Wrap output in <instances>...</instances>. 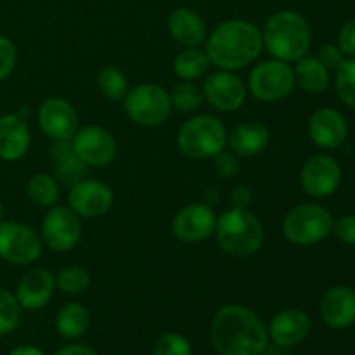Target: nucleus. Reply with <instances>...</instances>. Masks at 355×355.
Masks as SVG:
<instances>
[{
  "instance_id": "1",
  "label": "nucleus",
  "mask_w": 355,
  "mask_h": 355,
  "mask_svg": "<svg viewBox=\"0 0 355 355\" xmlns=\"http://www.w3.org/2000/svg\"><path fill=\"white\" fill-rule=\"evenodd\" d=\"M211 343L218 355H262L269 333L262 319L245 305H225L211 321Z\"/></svg>"
},
{
  "instance_id": "2",
  "label": "nucleus",
  "mask_w": 355,
  "mask_h": 355,
  "mask_svg": "<svg viewBox=\"0 0 355 355\" xmlns=\"http://www.w3.org/2000/svg\"><path fill=\"white\" fill-rule=\"evenodd\" d=\"M263 49L262 31L243 19L224 21L207 40V54L211 64L234 71L255 61Z\"/></svg>"
},
{
  "instance_id": "3",
  "label": "nucleus",
  "mask_w": 355,
  "mask_h": 355,
  "mask_svg": "<svg viewBox=\"0 0 355 355\" xmlns=\"http://www.w3.org/2000/svg\"><path fill=\"white\" fill-rule=\"evenodd\" d=\"M311 26L302 14L279 10L269 17L262 31L267 51L284 62L298 61L311 47Z\"/></svg>"
},
{
  "instance_id": "4",
  "label": "nucleus",
  "mask_w": 355,
  "mask_h": 355,
  "mask_svg": "<svg viewBox=\"0 0 355 355\" xmlns=\"http://www.w3.org/2000/svg\"><path fill=\"white\" fill-rule=\"evenodd\" d=\"M217 243L225 253L236 259L252 257L262 248L263 227L248 208H231L217 218L215 225Z\"/></svg>"
},
{
  "instance_id": "5",
  "label": "nucleus",
  "mask_w": 355,
  "mask_h": 355,
  "mask_svg": "<svg viewBox=\"0 0 355 355\" xmlns=\"http://www.w3.org/2000/svg\"><path fill=\"white\" fill-rule=\"evenodd\" d=\"M179 149L193 159L214 158L224 151L227 144V132L220 120L210 114H200L180 127L177 135Z\"/></svg>"
},
{
  "instance_id": "6",
  "label": "nucleus",
  "mask_w": 355,
  "mask_h": 355,
  "mask_svg": "<svg viewBox=\"0 0 355 355\" xmlns=\"http://www.w3.org/2000/svg\"><path fill=\"white\" fill-rule=\"evenodd\" d=\"M333 217L319 205H300L286 214L283 220V234L293 245L311 246L321 243L333 231Z\"/></svg>"
},
{
  "instance_id": "7",
  "label": "nucleus",
  "mask_w": 355,
  "mask_h": 355,
  "mask_svg": "<svg viewBox=\"0 0 355 355\" xmlns=\"http://www.w3.org/2000/svg\"><path fill=\"white\" fill-rule=\"evenodd\" d=\"M123 106L128 118L142 127L165 123L173 110L170 94L155 83H142L128 90L123 97Z\"/></svg>"
},
{
  "instance_id": "8",
  "label": "nucleus",
  "mask_w": 355,
  "mask_h": 355,
  "mask_svg": "<svg viewBox=\"0 0 355 355\" xmlns=\"http://www.w3.org/2000/svg\"><path fill=\"white\" fill-rule=\"evenodd\" d=\"M295 71L288 62L272 59L263 61L252 69L248 76V89L259 101L274 103L290 96L295 89Z\"/></svg>"
},
{
  "instance_id": "9",
  "label": "nucleus",
  "mask_w": 355,
  "mask_h": 355,
  "mask_svg": "<svg viewBox=\"0 0 355 355\" xmlns=\"http://www.w3.org/2000/svg\"><path fill=\"white\" fill-rule=\"evenodd\" d=\"M40 253L42 241L33 229L17 222H0V259L14 266H28Z\"/></svg>"
},
{
  "instance_id": "10",
  "label": "nucleus",
  "mask_w": 355,
  "mask_h": 355,
  "mask_svg": "<svg viewBox=\"0 0 355 355\" xmlns=\"http://www.w3.org/2000/svg\"><path fill=\"white\" fill-rule=\"evenodd\" d=\"M71 146L87 166H106L116 156V141L113 134L97 125H87L76 130L71 137Z\"/></svg>"
},
{
  "instance_id": "11",
  "label": "nucleus",
  "mask_w": 355,
  "mask_h": 355,
  "mask_svg": "<svg viewBox=\"0 0 355 355\" xmlns=\"http://www.w3.org/2000/svg\"><path fill=\"white\" fill-rule=\"evenodd\" d=\"M82 236L80 217L69 207H51L42 222V238L54 252H69Z\"/></svg>"
},
{
  "instance_id": "12",
  "label": "nucleus",
  "mask_w": 355,
  "mask_h": 355,
  "mask_svg": "<svg viewBox=\"0 0 355 355\" xmlns=\"http://www.w3.org/2000/svg\"><path fill=\"white\" fill-rule=\"evenodd\" d=\"M342 170L335 158L328 155H315L305 162L300 172V184L312 198H328L338 189Z\"/></svg>"
},
{
  "instance_id": "13",
  "label": "nucleus",
  "mask_w": 355,
  "mask_h": 355,
  "mask_svg": "<svg viewBox=\"0 0 355 355\" xmlns=\"http://www.w3.org/2000/svg\"><path fill=\"white\" fill-rule=\"evenodd\" d=\"M217 217L207 203H191L173 217L172 232L184 243H200L215 232Z\"/></svg>"
},
{
  "instance_id": "14",
  "label": "nucleus",
  "mask_w": 355,
  "mask_h": 355,
  "mask_svg": "<svg viewBox=\"0 0 355 355\" xmlns=\"http://www.w3.org/2000/svg\"><path fill=\"white\" fill-rule=\"evenodd\" d=\"M38 123L52 141H69L78 130V114L68 101L51 97L38 107Z\"/></svg>"
},
{
  "instance_id": "15",
  "label": "nucleus",
  "mask_w": 355,
  "mask_h": 355,
  "mask_svg": "<svg viewBox=\"0 0 355 355\" xmlns=\"http://www.w3.org/2000/svg\"><path fill=\"white\" fill-rule=\"evenodd\" d=\"M203 96L215 110L236 111L245 104L246 85L234 73L222 69L205 80Z\"/></svg>"
},
{
  "instance_id": "16",
  "label": "nucleus",
  "mask_w": 355,
  "mask_h": 355,
  "mask_svg": "<svg viewBox=\"0 0 355 355\" xmlns=\"http://www.w3.org/2000/svg\"><path fill=\"white\" fill-rule=\"evenodd\" d=\"M68 203L78 217H101L113 205V191L99 180L83 179L71 186Z\"/></svg>"
},
{
  "instance_id": "17",
  "label": "nucleus",
  "mask_w": 355,
  "mask_h": 355,
  "mask_svg": "<svg viewBox=\"0 0 355 355\" xmlns=\"http://www.w3.org/2000/svg\"><path fill=\"white\" fill-rule=\"evenodd\" d=\"M55 290V277L44 267L30 270L21 277L16 288V300L26 311H38L45 307Z\"/></svg>"
},
{
  "instance_id": "18",
  "label": "nucleus",
  "mask_w": 355,
  "mask_h": 355,
  "mask_svg": "<svg viewBox=\"0 0 355 355\" xmlns=\"http://www.w3.org/2000/svg\"><path fill=\"white\" fill-rule=\"evenodd\" d=\"M311 331V319L300 309H286L276 314L270 321L267 333L279 347H295L307 338Z\"/></svg>"
},
{
  "instance_id": "19",
  "label": "nucleus",
  "mask_w": 355,
  "mask_h": 355,
  "mask_svg": "<svg viewBox=\"0 0 355 355\" xmlns=\"http://www.w3.org/2000/svg\"><path fill=\"white\" fill-rule=\"evenodd\" d=\"M309 135L319 148L335 149L345 141L347 121L336 110L322 107L318 110L309 120Z\"/></svg>"
},
{
  "instance_id": "20",
  "label": "nucleus",
  "mask_w": 355,
  "mask_h": 355,
  "mask_svg": "<svg viewBox=\"0 0 355 355\" xmlns=\"http://www.w3.org/2000/svg\"><path fill=\"white\" fill-rule=\"evenodd\" d=\"M321 315L329 328L345 329L355 322V291L349 286H335L321 300Z\"/></svg>"
},
{
  "instance_id": "21",
  "label": "nucleus",
  "mask_w": 355,
  "mask_h": 355,
  "mask_svg": "<svg viewBox=\"0 0 355 355\" xmlns=\"http://www.w3.org/2000/svg\"><path fill=\"white\" fill-rule=\"evenodd\" d=\"M30 127L17 113L0 116V158L17 162L30 148Z\"/></svg>"
},
{
  "instance_id": "22",
  "label": "nucleus",
  "mask_w": 355,
  "mask_h": 355,
  "mask_svg": "<svg viewBox=\"0 0 355 355\" xmlns=\"http://www.w3.org/2000/svg\"><path fill=\"white\" fill-rule=\"evenodd\" d=\"M270 134L259 121H245L227 134V144L236 156H257L269 146Z\"/></svg>"
},
{
  "instance_id": "23",
  "label": "nucleus",
  "mask_w": 355,
  "mask_h": 355,
  "mask_svg": "<svg viewBox=\"0 0 355 355\" xmlns=\"http://www.w3.org/2000/svg\"><path fill=\"white\" fill-rule=\"evenodd\" d=\"M168 31L179 44L198 47L207 38V26L198 12L187 7H177L168 16Z\"/></svg>"
},
{
  "instance_id": "24",
  "label": "nucleus",
  "mask_w": 355,
  "mask_h": 355,
  "mask_svg": "<svg viewBox=\"0 0 355 355\" xmlns=\"http://www.w3.org/2000/svg\"><path fill=\"white\" fill-rule=\"evenodd\" d=\"M49 155L54 162L55 180H59L62 186H75L87 175V165L73 151L71 139L69 141H54Z\"/></svg>"
},
{
  "instance_id": "25",
  "label": "nucleus",
  "mask_w": 355,
  "mask_h": 355,
  "mask_svg": "<svg viewBox=\"0 0 355 355\" xmlns=\"http://www.w3.org/2000/svg\"><path fill=\"white\" fill-rule=\"evenodd\" d=\"M295 82L311 94H321L329 85V71L318 58H302L297 61Z\"/></svg>"
},
{
  "instance_id": "26",
  "label": "nucleus",
  "mask_w": 355,
  "mask_h": 355,
  "mask_svg": "<svg viewBox=\"0 0 355 355\" xmlns=\"http://www.w3.org/2000/svg\"><path fill=\"white\" fill-rule=\"evenodd\" d=\"M90 326V314L82 304H68L58 312L55 328L62 338H80Z\"/></svg>"
},
{
  "instance_id": "27",
  "label": "nucleus",
  "mask_w": 355,
  "mask_h": 355,
  "mask_svg": "<svg viewBox=\"0 0 355 355\" xmlns=\"http://www.w3.org/2000/svg\"><path fill=\"white\" fill-rule=\"evenodd\" d=\"M210 64L211 62L207 51H201L198 47H187L173 59V73L184 82H191V80L201 78L208 71Z\"/></svg>"
},
{
  "instance_id": "28",
  "label": "nucleus",
  "mask_w": 355,
  "mask_h": 355,
  "mask_svg": "<svg viewBox=\"0 0 355 355\" xmlns=\"http://www.w3.org/2000/svg\"><path fill=\"white\" fill-rule=\"evenodd\" d=\"M28 198L40 207H54L59 200V184L49 173H35L26 184Z\"/></svg>"
},
{
  "instance_id": "29",
  "label": "nucleus",
  "mask_w": 355,
  "mask_h": 355,
  "mask_svg": "<svg viewBox=\"0 0 355 355\" xmlns=\"http://www.w3.org/2000/svg\"><path fill=\"white\" fill-rule=\"evenodd\" d=\"M97 89L110 101H121L128 92V82L116 66H104L97 75Z\"/></svg>"
},
{
  "instance_id": "30",
  "label": "nucleus",
  "mask_w": 355,
  "mask_h": 355,
  "mask_svg": "<svg viewBox=\"0 0 355 355\" xmlns=\"http://www.w3.org/2000/svg\"><path fill=\"white\" fill-rule=\"evenodd\" d=\"M168 94L173 110L182 111V113H189V111L198 110L205 101L203 90L198 85H194L193 82L177 83L172 89V92Z\"/></svg>"
},
{
  "instance_id": "31",
  "label": "nucleus",
  "mask_w": 355,
  "mask_h": 355,
  "mask_svg": "<svg viewBox=\"0 0 355 355\" xmlns=\"http://www.w3.org/2000/svg\"><path fill=\"white\" fill-rule=\"evenodd\" d=\"M90 274L89 270L83 269V267L71 266L62 269L61 272L55 277V286L61 291L69 295H78L83 293L87 288L90 286Z\"/></svg>"
},
{
  "instance_id": "32",
  "label": "nucleus",
  "mask_w": 355,
  "mask_h": 355,
  "mask_svg": "<svg viewBox=\"0 0 355 355\" xmlns=\"http://www.w3.org/2000/svg\"><path fill=\"white\" fill-rule=\"evenodd\" d=\"M21 318V307L10 291L0 288V336L7 335L17 326Z\"/></svg>"
},
{
  "instance_id": "33",
  "label": "nucleus",
  "mask_w": 355,
  "mask_h": 355,
  "mask_svg": "<svg viewBox=\"0 0 355 355\" xmlns=\"http://www.w3.org/2000/svg\"><path fill=\"white\" fill-rule=\"evenodd\" d=\"M336 90L340 99L355 110V58L343 61L336 71Z\"/></svg>"
},
{
  "instance_id": "34",
  "label": "nucleus",
  "mask_w": 355,
  "mask_h": 355,
  "mask_svg": "<svg viewBox=\"0 0 355 355\" xmlns=\"http://www.w3.org/2000/svg\"><path fill=\"white\" fill-rule=\"evenodd\" d=\"M153 355H193L191 343L179 333H166L156 342Z\"/></svg>"
},
{
  "instance_id": "35",
  "label": "nucleus",
  "mask_w": 355,
  "mask_h": 355,
  "mask_svg": "<svg viewBox=\"0 0 355 355\" xmlns=\"http://www.w3.org/2000/svg\"><path fill=\"white\" fill-rule=\"evenodd\" d=\"M16 66V47L7 37L0 35V82L12 73Z\"/></svg>"
},
{
  "instance_id": "36",
  "label": "nucleus",
  "mask_w": 355,
  "mask_h": 355,
  "mask_svg": "<svg viewBox=\"0 0 355 355\" xmlns=\"http://www.w3.org/2000/svg\"><path fill=\"white\" fill-rule=\"evenodd\" d=\"M214 158V170L222 179H231L239 172V159L234 153L220 151Z\"/></svg>"
},
{
  "instance_id": "37",
  "label": "nucleus",
  "mask_w": 355,
  "mask_h": 355,
  "mask_svg": "<svg viewBox=\"0 0 355 355\" xmlns=\"http://www.w3.org/2000/svg\"><path fill=\"white\" fill-rule=\"evenodd\" d=\"M336 238L349 246H355V215H347L333 224Z\"/></svg>"
},
{
  "instance_id": "38",
  "label": "nucleus",
  "mask_w": 355,
  "mask_h": 355,
  "mask_svg": "<svg viewBox=\"0 0 355 355\" xmlns=\"http://www.w3.org/2000/svg\"><path fill=\"white\" fill-rule=\"evenodd\" d=\"M318 59L326 66L328 71H338V68L343 64V61H345V59H343V52L340 51V47L331 44L321 47Z\"/></svg>"
},
{
  "instance_id": "39",
  "label": "nucleus",
  "mask_w": 355,
  "mask_h": 355,
  "mask_svg": "<svg viewBox=\"0 0 355 355\" xmlns=\"http://www.w3.org/2000/svg\"><path fill=\"white\" fill-rule=\"evenodd\" d=\"M338 47L343 54L355 58V19L347 21L338 35Z\"/></svg>"
},
{
  "instance_id": "40",
  "label": "nucleus",
  "mask_w": 355,
  "mask_h": 355,
  "mask_svg": "<svg viewBox=\"0 0 355 355\" xmlns=\"http://www.w3.org/2000/svg\"><path fill=\"white\" fill-rule=\"evenodd\" d=\"M231 200L236 208H248V205L252 203L253 200L252 191H250V187L246 186H238L234 191H232Z\"/></svg>"
},
{
  "instance_id": "41",
  "label": "nucleus",
  "mask_w": 355,
  "mask_h": 355,
  "mask_svg": "<svg viewBox=\"0 0 355 355\" xmlns=\"http://www.w3.org/2000/svg\"><path fill=\"white\" fill-rule=\"evenodd\" d=\"M55 355H97V352L94 349H90V347L75 343V345H66L62 349H59Z\"/></svg>"
},
{
  "instance_id": "42",
  "label": "nucleus",
  "mask_w": 355,
  "mask_h": 355,
  "mask_svg": "<svg viewBox=\"0 0 355 355\" xmlns=\"http://www.w3.org/2000/svg\"><path fill=\"white\" fill-rule=\"evenodd\" d=\"M9 355H45L42 352L38 347H33V345H21V347H16V349L12 350Z\"/></svg>"
},
{
  "instance_id": "43",
  "label": "nucleus",
  "mask_w": 355,
  "mask_h": 355,
  "mask_svg": "<svg viewBox=\"0 0 355 355\" xmlns=\"http://www.w3.org/2000/svg\"><path fill=\"white\" fill-rule=\"evenodd\" d=\"M2 218H3V205L2 201H0V222H2Z\"/></svg>"
}]
</instances>
